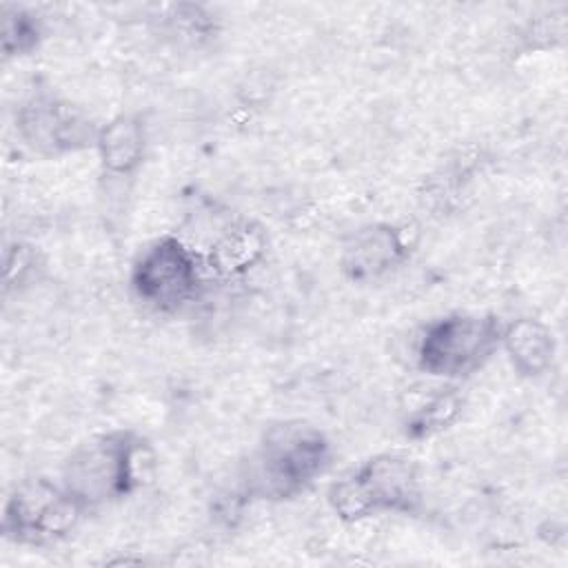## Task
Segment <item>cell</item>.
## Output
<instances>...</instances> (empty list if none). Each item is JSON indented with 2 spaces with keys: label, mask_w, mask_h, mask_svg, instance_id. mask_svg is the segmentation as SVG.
Listing matches in <instances>:
<instances>
[{
  "label": "cell",
  "mask_w": 568,
  "mask_h": 568,
  "mask_svg": "<svg viewBox=\"0 0 568 568\" xmlns=\"http://www.w3.org/2000/svg\"><path fill=\"white\" fill-rule=\"evenodd\" d=\"M84 506L62 486L47 479L20 484L4 504L2 532L16 544H47L78 524Z\"/></svg>",
  "instance_id": "cell-6"
},
{
  "label": "cell",
  "mask_w": 568,
  "mask_h": 568,
  "mask_svg": "<svg viewBox=\"0 0 568 568\" xmlns=\"http://www.w3.org/2000/svg\"><path fill=\"white\" fill-rule=\"evenodd\" d=\"M98 131L71 102L53 95H33L18 111L20 138L27 146L44 155L95 146Z\"/></svg>",
  "instance_id": "cell-7"
},
{
  "label": "cell",
  "mask_w": 568,
  "mask_h": 568,
  "mask_svg": "<svg viewBox=\"0 0 568 568\" xmlns=\"http://www.w3.org/2000/svg\"><path fill=\"white\" fill-rule=\"evenodd\" d=\"M95 149L102 166L113 175H129L144 155V131L138 118L118 115L98 131Z\"/></svg>",
  "instance_id": "cell-11"
},
{
  "label": "cell",
  "mask_w": 568,
  "mask_h": 568,
  "mask_svg": "<svg viewBox=\"0 0 568 568\" xmlns=\"http://www.w3.org/2000/svg\"><path fill=\"white\" fill-rule=\"evenodd\" d=\"M501 346L506 348L513 368H517L521 375L544 373L550 366L555 353L552 333L541 322L530 317L504 326Z\"/></svg>",
  "instance_id": "cell-10"
},
{
  "label": "cell",
  "mask_w": 568,
  "mask_h": 568,
  "mask_svg": "<svg viewBox=\"0 0 568 568\" xmlns=\"http://www.w3.org/2000/svg\"><path fill=\"white\" fill-rule=\"evenodd\" d=\"M200 284V257L173 235L151 242L131 271V286L138 300L162 313H173L191 302Z\"/></svg>",
  "instance_id": "cell-5"
},
{
  "label": "cell",
  "mask_w": 568,
  "mask_h": 568,
  "mask_svg": "<svg viewBox=\"0 0 568 568\" xmlns=\"http://www.w3.org/2000/svg\"><path fill=\"white\" fill-rule=\"evenodd\" d=\"M266 248V237L253 222H240L229 226L209 248L206 266L222 275L233 277L253 268Z\"/></svg>",
  "instance_id": "cell-9"
},
{
  "label": "cell",
  "mask_w": 568,
  "mask_h": 568,
  "mask_svg": "<svg viewBox=\"0 0 568 568\" xmlns=\"http://www.w3.org/2000/svg\"><path fill=\"white\" fill-rule=\"evenodd\" d=\"M38 42V24L31 16L16 11L13 16H4L2 22V47L7 55L29 51Z\"/></svg>",
  "instance_id": "cell-13"
},
{
  "label": "cell",
  "mask_w": 568,
  "mask_h": 568,
  "mask_svg": "<svg viewBox=\"0 0 568 568\" xmlns=\"http://www.w3.org/2000/svg\"><path fill=\"white\" fill-rule=\"evenodd\" d=\"M153 455L131 430H113L80 444L62 466L60 484L84 506L126 497L149 477Z\"/></svg>",
  "instance_id": "cell-1"
},
{
  "label": "cell",
  "mask_w": 568,
  "mask_h": 568,
  "mask_svg": "<svg viewBox=\"0 0 568 568\" xmlns=\"http://www.w3.org/2000/svg\"><path fill=\"white\" fill-rule=\"evenodd\" d=\"M495 315L450 313L430 322L417 344V366L433 377H464L481 368L501 346Z\"/></svg>",
  "instance_id": "cell-4"
},
{
  "label": "cell",
  "mask_w": 568,
  "mask_h": 568,
  "mask_svg": "<svg viewBox=\"0 0 568 568\" xmlns=\"http://www.w3.org/2000/svg\"><path fill=\"white\" fill-rule=\"evenodd\" d=\"M328 459L331 446L322 430L282 422L264 433L248 464V488L264 499L295 497L324 473Z\"/></svg>",
  "instance_id": "cell-2"
},
{
  "label": "cell",
  "mask_w": 568,
  "mask_h": 568,
  "mask_svg": "<svg viewBox=\"0 0 568 568\" xmlns=\"http://www.w3.org/2000/svg\"><path fill=\"white\" fill-rule=\"evenodd\" d=\"M408 253V244L399 229L390 224H373L353 233L344 246L342 266L353 280H371L388 273Z\"/></svg>",
  "instance_id": "cell-8"
},
{
  "label": "cell",
  "mask_w": 568,
  "mask_h": 568,
  "mask_svg": "<svg viewBox=\"0 0 568 568\" xmlns=\"http://www.w3.org/2000/svg\"><path fill=\"white\" fill-rule=\"evenodd\" d=\"M417 466L395 453L371 457L328 488V504L344 521L382 513H410L419 504Z\"/></svg>",
  "instance_id": "cell-3"
},
{
  "label": "cell",
  "mask_w": 568,
  "mask_h": 568,
  "mask_svg": "<svg viewBox=\"0 0 568 568\" xmlns=\"http://www.w3.org/2000/svg\"><path fill=\"white\" fill-rule=\"evenodd\" d=\"M453 390L455 388H446V393L430 397L422 408H417L408 419V433L424 437L450 424L462 408V399Z\"/></svg>",
  "instance_id": "cell-12"
}]
</instances>
